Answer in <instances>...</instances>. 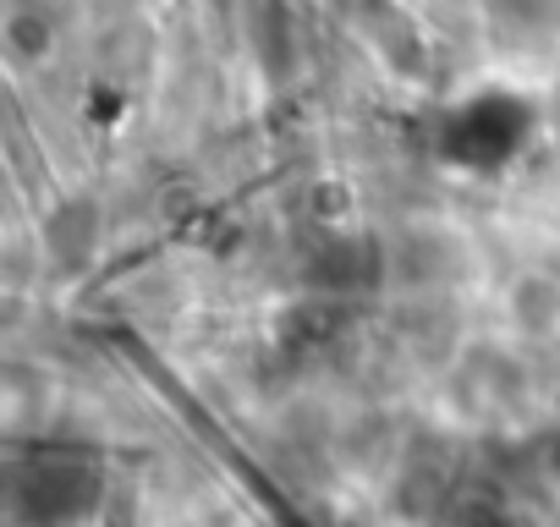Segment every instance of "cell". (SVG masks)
Instances as JSON below:
<instances>
[{"instance_id": "obj_3", "label": "cell", "mask_w": 560, "mask_h": 527, "mask_svg": "<svg viewBox=\"0 0 560 527\" xmlns=\"http://www.w3.org/2000/svg\"><path fill=\"white\" fill-rule=\"evenodd\" d=\"M303 276L314 292H330V297H352L358 286L374 281V253L363 236H347V231H325L319 236V253L303 264Z\"/></svg>"}, {"instance_id": "obj_4", "label": "cell", "mask_w": 560, "mask_h": 527, "mask_svg": "<svg viewBox=\"0 0 560 527\" xmlns=\"http://www.w3.org/2000/svg\"><path fill=\"white\" fill-rule=\"evenodd\" d=\"M483 28L505 50H538L560 34V0H483Z\"/></svg>"}, {"instance_id": "obj_8", "label": "cell", "mask_w": 560, "mask_h": 527, "mask_svg": "<svg viewBox=\"0 0 560 527\" xmlns=\"http://www.w3.org/2000/svg\"><path fill=\"white\" fill-rule=\"evenodd\" d=\"M308 203H314V220H319V225H330V231H336V225H341V220H347V209H352V192H347V187H341V181H319V187H314V198H308Z\"/></svg>"}, {"instance_id": "obj_7", "label": "cell", "mask_w": 560, "mask_h": 527, "mask_svg": "<svg viewBox=\"0 0 560 527\" xmlns=\"http://www.w3.org/2000/svg\"><path fill=\"white\" fill-rule=\"evenodd\" d=\"M7 50L18 67H39L56 50V23L45 17V7H12L7 12Z\"/></svg>"}, {"instance_id": "obj_6", "label": "cell", "mask_w": 560, "mask_h": 527, "mask_svg": "<svg viewBox=\"0 0 560 527\" xmlns=\"http://www.w3.org/2000/svg\"><path fill=\"white\" fill-rule=\"evenodd\" d=\"M341 297H330V292H314L308 303H298V308H287V319H280V347H287L292 358H308V352H319V347H330L336 341V330H341Z\"/></svg>"}, {"instance_id": "obj_1", "label": "cell", "mask_w": 560, "mask_h": 527, "mask_svg": "<svg viewBox=\"0 0 560 527\" xmlns=\"http://www.w3.org/2000/svg\"><path fill=\"white\" fill-rule=\"evenodd\" d=\"M527 132H533V105L505 89H489V94H467L440 116L434 149L456 171H500L522 154Z\"/></svg>"}, {"instance_id": "obj_9", "label": "cell", "mask_w": 560, "mask_h": 527, "mask_svg": "<svg viewBox=\"0 0 560 527\" xmlns=\"http://www.w3.org/2000/svg\"><path fill=\"white\" fill-rule=\"evenodd\" d=\"M538 456H544V467H549V472L560 478V423H555V429H549V434L538 440Z\"/></svg>"}, {"instance_id": "obj_5", "label": "cell", "mask_w": 560, "mask_h": 527, "mask_svg": "<svg viewBox=\"0 0 560 527\" xmlns=\"http://www.w3.org/2000/svg\"><path fill=\"white\" fill-rule=\"evenodd\" d=\"M445 527H527L522 522V505L489 483V478H472V483H456L451 500H445Z\"/></svg>"}, {"instance_id": "obj_2", "label": "cell", "mask_w": 560, "mask_h": 527, "mask_svg": "<svg viewBox=\"0 0 560 527\" xmlns=\"http://www.w3.org/2000/svg\"><path fill=\"white\" fill-rule=\"evenodd\" d=\"M105 494L100 461L78 450H39L12 472V511L23 527H78Z\"/></svg>"}]
</instances>
